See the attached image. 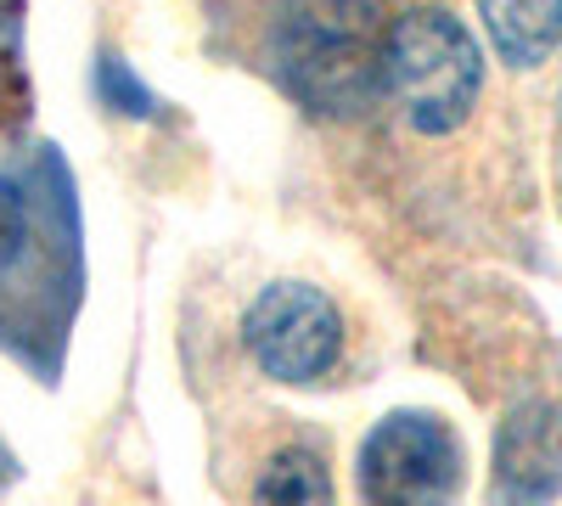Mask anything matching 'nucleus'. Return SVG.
I'll return each instance as SVG.
<instances>
[{
    "label": "nucleus",
    "mask_w": 562,
    "mask_h": 506,
    "mask_svg": "<svg viewBox=\"0 0 562 506\" xmlns=\"http://www.w3.org/2000/svg\"><path fill=\"white\" fill-rule=\"evenodd\" d=\"M383 0H276L270 57L293 97L326 119H349L389 90Z\"/></svg>",
    "instance_id": "nucleus-1"
},
{
    "label": "nucleus",
    "mask_w": 562,
    "mask_h": 506,
    "mask_svg": "<svg viewBox=\"0 0 562 506\" xmlns=\"http://www.w3.org/2000/svg\"><path fill=\"white\" fill-rule=\"evenodd\" d=\"M484 90V57L479 40L467 34L461 18L439 7H416L394 18L389 34V97L422 135H450L467 124Z\"/></svg>",
    "instance_id": "nucleus-2"
},
{
    "label": "nucleus",
    "mask_w": 562,
    "mask_h": 506,
    "mask_svg": "<svg viewBox=\"0 0 562 506\" xmlns=\"http://www.w3.org/2000/svg\"><path fill=\"white\" fill-rule=\"evenodd\" d=\"M461 445L434 411H394L360 445V490L371 506H450Z\"/></svg>",
    "instance_id": "nucleus-3"
},
{
    "label": "nucleus",
    "mask_w": 562,
    "mask_h": 506,
    "mask_svg": "<svg viewBox=\"0 0 562 506\" xmlns=\"http://www.w3.org/2000/svg\"><path fill=\"white\" fill-rule=\"evenodd\" d=\"M248 355L276 383H315L344 355V315L321 288L270 282L248 310Z\"/></svg>",
    "instance_id": "nucleus-4"
},
{
    "label": "nucleus",
    "mask_w": 562,
    "mask_h": 506,
    "mask_svg": "<svg viewBox=\"0 0 562 506\" xmlns=\"http://www.w3.org/2000/svg\"><path fill=\"white\" fill-rule=\"evenodd\" d=\"M562 490V411L518 405L495 445V495L501 506H551Z\"/></svg>",
    "instance_id": "nucleus-5"
},
{
    "label": "nucleus",
    "mask_w": 562,
    "mask_h": 506,
    "mask_svg": "<svg viewBox=\"0 0 562 506\" xmlns=\"http://www.w3.org/2000/svg\"><path fill=\"white\" fill-rule=\"evenodd\" d=\"M479 18L512 68L546 63L562 40V0H479Z\"/></svg>",
    "instance_id": "nucleus-6"
},
{
    "label": "nucleus",
    "mask_w": 562,
    "mask_h": 506,
    "mask_svg": "<svg viewBox=\"0 0 562 506\" xmlns=\"http://www.w3.org/2000/svg\"><path fill=\"white\" fill-rule=\"evenodd\" d=\"M254 506H338V490L315 450H281L254 484Z\"/></svg>",
    "instance_id": "nucleus-7"
},
{
    "label": "nucleus",
    "mask_w": 562,
    "mask_h": 506,
    "mask_svg": "<svg viewBox=\"0 0 562 506\" xmlns=\"http://www.w3.org/2000/svg\"><path fill=\"white\" fill-rule=\"evenodd\" d=\"M29 243V214H23V198L0 180V270H7Z\"/></svg>",
    "instance_id": "nucleus-8"
},
{
    "label": "nucleus",
    "mask_w": 562,
    "mask_h": 506,
    "mask_svg": "<svg viewBox=\"0 0 562 506\" xmlns=\"http://www.w3.org/2000/svg\"><path fill=\"white\" fill-rule=\"evenodd\" d=\"M102 79H108V97L119 90V97L130 102V113H153V97H147V90H140V85L124 74V63H108V74H102Z\"/></svg>",
    "instance_id": "nucleus-9"
},
{
    "label": "nucleus",
    "mask_w": 562,
    "mask_h": 506,
    "mask_svg": "<svg viewBox=\"0 0 562 506\" xmlns=\"http://www.w3.org/2000/svg\"><path fill=\"white\" fill-rule=\"evenodd\" d=\"M7 473H12V462H7V450H0V484H7Z\"/></svg>",
    "instance_id": "nucleus-10"
}]
</instances>
